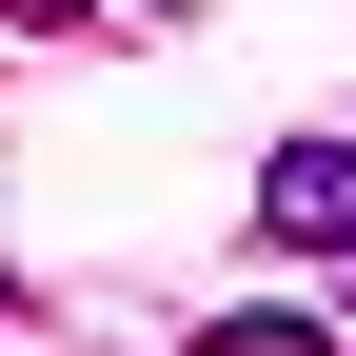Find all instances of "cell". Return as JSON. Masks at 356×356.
I'll use <instances>...</instances> for the list:
<instances>
[{
  "instance_id": "cell-1",
  "label": "cell",
  "mask_w": 356,
  "mask_h": 356,
  "mask_svg": "<svg viewBox=\"0 0 356 356\" xmlns=\"http://www.w3.org/2000/svg\"><path fill=\"white\" fill-rule=\"evenodd\" d=\"M257 238L317 257V277H356V139H277L257 159Z\"/></svg>"
},
{
  "instance_id": "cell-2",
  "label": "cell",
  "mask_w": 356,
  "mask_h": 356,
  "mask_svg": "<svg viewBox=\"0 0 356 356\" xmlns=\"http://www.w3.org/2000/svg\"><path fill=\"white\" fill-rule=\"evenodd\" d=\"M198 356H337L317 317H198Z\"/></svg>"
},
{
  "instance_id": "cell-3",
  "label": "cell",
  "mask_w": 356,
  "mask_h": 356,
  "mask_svg": "<svg viewBox=\"0 0 356 356\" xmlns=\"http://www.w3.org/2000/svg\"><path fill=\"white\" fill-rule=\"evenodd\" d=\"M0 20H40V40H79V20H99V0H0Z\"/></svg>"
}]
</instances>
